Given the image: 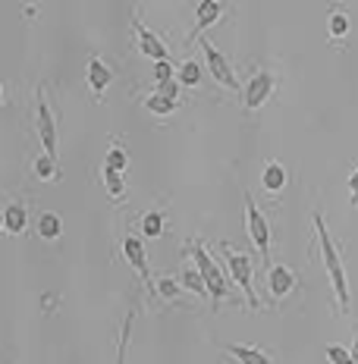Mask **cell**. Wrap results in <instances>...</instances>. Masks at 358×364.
<instances>
[{
	"label": "cell",
	"mask_w": 358,
	"mask_h": 364,
	"mask_svg": "<svg viewBox=\"0 0 358 364\" xmlns=\"http://www.w3.org/2000/svg\"><path fill=\"white\" fill-rule=\"evenodd\" d=\"M315 232H317V252L324 257V270L330 277V289H333V299H337V308L346 314L349 311V277H346V267H342V257H339V248L333 242L330 230H327L321 210H315Z\"/></svg>",
	"instance_id": "cell-1"
},
{
	"label": "cell",
	"mask_w": 358,
	"mask_h": 364,
	"mask_svg": "<svg viewBox=\"0 0 358 364\" xmlns=\"http://www.w3.org/2000/svg\"><path fill=\"white\" fill-rule=\"evenodd\" d=\"M220 257H223L230 279L242 289V295H246V305L258 311L261 308V299H258V292H255V261H251V255L233 252V248L223 242V245H220Z\"/></svg>",
	"instance_id": "cell-2"
},
{
	"label": "cell",
	"mask_w": 358,
	"mask_h": 364,
	"mask_svg": "<svg viewBox=\"0 0 358 364\" xmlns=\"http://www.w3.org/2000/svg\"><path fill=\"white\" fill-rule=\"evenodd\" d=\"M186 255L195 261V270L201 273L204 286H208L211 301H214V305H220V301H223L226 295H230V283H226V270H220V264H217L208 252H204V245H201V242H195V239L186 245Z\"/></svg>",
	"instance_id": "cell-3"
},
{
	"label": "cell",
	"mask_w": 358,
	"mask_h": 364,
	"mask_svg": "<svg viewBox=\"0 0 358 364\" xmlns=\"http://www.w3.org/2000/svg\"><path fill=\"white\" fill-rule=\"evenodd\" d=\"M246 232L251 239V245L258 248L261 261L268 264V255H270V220L261 214V208L255 204V195L246 192Z\"/></svg>",
	"instance_id": "cell-4"
},
{
	"label": "cell",
	"mask_w": 358,
	"mask_h": 364,
	"mask_svg": "<svg viewBox=\"0 0 358 364\" xmlns=\"http://www.w3.org/2000/svg\"><path fill=\"white\" fill-rule=\"evenodd\" d=\"M273 88H277V75L270 70H258L248 79V85L242 88V104H246V110H261L264 104L270 101Z\"/></svg>",
	"instance_id": "cell-5"
},
{
	"label": "cell",
	"mask_w": 358,
	"mask_h": 364,
	"mask_svg": "<svg viewBox=\"0 0 358 364\" xmlns=\"http://www.w3.org/2000/svg\"><path fill=\"white\" fill-rule=\"evenodd\" d=\"M201 50H204V60H208V70H211V75L220 82L223 88H230V91H242V85H239V75L233 73V66H230V60H226L220 50L214 48V44L204 38L201 41Z\"/></svg>",
	"instance_id": "cell-6"
},
{
	"label": "cell",
	"mask_w": 358,
	"mask_h": 364,
	"mask_svg": "<svg viewBox=\"0 0 358 364\" xmlns=\"http://www.w3.org/2000/svg\"><path fill=\"white\" fill-rule=\"evenodd\" d=\"M38 135H41L44 154H48L51 161H57V123H54L48 97H44V88H38Z\"/></svg>",
	"instance_id": "cell-7"
},
{
	"label": "cell",
	"mask_w": 358,
	"mask_h": 364,
	"mask_svg": "<svg viewBox=\"0 0 358 364\" xmlns=\"http://www.w3.org/2000/svg\"><path fill=\"white\" fill-rule=\"evenodd\" d=\"M132 32H135V44H139V50L144 57H151L154 63H161V60H167V44L161 35H154L148 26L139 19V10L132 6Z\"/></svg>",
	"instance_id": "cell-8"
},
{
	"label": "cell",
	"mask_w": 358,
	"mask_h": 364,
	"mask_svg": "<svg viewBox=\"0 0 358 364\" xmlns=\"http://www.w3.org/2000/svg\"><path fill=\"white\" fill-rule=\"evenodd\" d=\"M120 245H123V257L129 261V267L139 273V279L148 286V292L154 295V279H151V270H148V255H144V245L135 236H126Z\"/></svg>",
	"instance_id": "cell-9"
},
{
	"label": "cell",
	"mask_w": 358,
	"mask_h": 364,
	"mask_svg": "<svg viewBox=\"0 0 358 364\" xmlns=\"http://www.w3.org/2000/svg\"><path fill=\"white\" fill-rule=\"evenodd\" d=\"M295 286H299V277H295L293 267H286V264H270L268 270V292L273 299H286V295L295 292Z\"/></svg>",
	"instance_id": "cell-10"
},
{
	"label": "cell",
	"mask_w": 358,
	"mask_h": 364,
	"mask_svg": "<svg viewBox=\"0 0 358 364\" xmlns=\"http://www.w3.org/2000/svg\"><path fill=\"white\" fill-rule=\"evenodd\" d=\"M110 82H113V70L104 63L101 57H91L88 60V85H91V91H95L98 101L104 97V91H107Z\"/></svg>",
	"instance_id": "cell-11"
},
{
	"label": "cell",
	"mask_w": 358,
	"mask_h": 364,
	"mask_svg": "<svg viewBox=\"0 0 358 364\" xmlns=\"http://www.w3.org/2000/svg\"><path fill=\"white\" fill-rule=\"evenodd\" d=\"M286 166L280 164V161H268L264 164V173H261V186H264V192H270V195H280L286 188Z\"/></svg>",
	"instance_id": "cell-12"
},
{
	"label": "cell",
	"mask_w": 358,
	"mask_h": 364,
	"mask_svg": "<svg viewBox=\"0 0 358 364\" xmlns=\"http://www.w3.org/2000/svg\"><path fill=\"white\" fill-rule=\"evenodd\" d=\"M26 226H28L26 204H19V201L6 204V208H4V230L10 232V236H22V232H26Z\"/></svg>",
	"instance_id": "cell-13"
},
{
	"label": "cell",
	"mask_w": 358,
	"mask_h": 364,
	"mask_svg": "<svg viewBox=\"0 0 358 364\" xmlns=\"http://www.w3.org/2000/svg\"><path fill=\"white\" fill-rule=\"evenodd\" d=\"M220 16H223V4H220V0H204V4H198L195 6V35L211 28L214 22H220Z\"/></svg>",
	"instance_id": "cell-14"
},
{
	"label": "cell",
	"mask_w": 358,
	"mask_h": 364,
	"mask_svg": "<svg viewBox=\"0 0 358 364\" xmlns=\"http://www.w3.org/2000/svg\"><path fill=\"white\" fill-rule=\"evenodd\" d=\"M226 352H230L239 364H273L258 346H226Z\"/></svg>",
	"instance_id": "cell-15"
},
{
	"label": "cell",
	"mask_w": 358,
	"mask_h": 364,
	"mask_svg": "<svg viewBox=\"0 0 358 364\" xmlns=\"http://www.w3.org/2000/svg\"><path fill=\"white\" fill-rule=\"evenodd\" d=\"M60 232H63V220H60V214H54V210L41 214V220H38V236L44 242H54V239H60Z\"/></svg>",
	"instance_id": "cell-16"
},
{
	"label": "cell",
	"mask_w": 358,
	"mask_h": 364,
	"mask_svg": "<svg viewBox=\"0 0 358 364\" xmlns=\"http://www.w3.org/2000/svg\"><path fill=\"white\" fill-rule=\"evenodd\" d=\"M104 170L123 173V176H126V170H129V154H126V148L120 145V141H113V145H110L107 157H104Z\"/></svg>",
	"instance_id": "cell-17"
},
{
	"label": "cell",
	"mask_w": 358,
	"mask_h": 364,
	"mask_svg": "<svg viewBox=\"0 0 358 364\" xmlns=\"http://www.w3.org/2000/svg\"><path fill=\"white\" fill-rule=\"evenodd\" d=\"M201 75L204 70L195 63V60H186V63L179 66V73H177V82L179 85H186V88H195V85H201Z\"/></svg>",
	"instance_id": "cell-18"
},
{
	"label": "cell",
	"mask_w": 358,
	"mask_h": 364,
	"mask_svg": "<svg viewBox=\"0 0 358 364\" xmlns=\"http://www.w3.org/2000/svg\"><path fill=\"white\" fill-rule=\"evenodd\" d=\"M349 28H352V22H349V16L342 10H333L330 16H327V35L330 38H346Z\"/></svg>",
	"instance_id": "cell-19"
},
{
	"label": "cell",
	"mask_w": 358,
	"mask_h": 364,
	"mask_svg": "<svg viewBox=\"0 0 358 364\" xmlns=\"http://www.w3.org/2000/svg\"><path fill=\"white\" fill-rule=\"evenodd\" d=\"M104 186H107L110 201H123V195H126V176H123V173L104 170Z\"/></svg>",
	"instance_id": "cell-20"
},
{
	"label": "cell",
	"mask_w": 358,
	"mask_h": 364,
	"mask_svg": "<svg viewBox=\"0 0 358 364\" xmlns=\"http://www.w3.org/2000/svg\"><path fill=\"white\" fill-rule=\"evenodd\" d=\"M177 104H179V101H173V97H164V95H151V97H144V107L154 113V117H170V113L177 110Z\"/></svg>",
	"instance_id": "cell-21"
},
{
	"label": "cell",
	"mask_w": 358,
	"mask_h": 364,
	"mask_svg": "<svg viewBox=\"0 0 358 364\" xmlns=\"http://www.w3.org/2000/svg\"><path fill=\"white\" fill-rule=\"evenodd\" d=\"M142 232L148 239H157L164 232V210H148V214L142 217Z\"/></svg>",
	"instance_id": "cell-22"
},
{
	"label": "cell",
	"mask_w": 358,
	"mask_h": 364,
	"mask_svg": "<svg viewBox=\"0 0 358 364\" xmlns=\"http://www.w3.org/2000/svg\"><path fill=\"white\" fill-rule=\"evenodd\" d=\"M182 286H186L189 292H195L198 299H204V295H208V286H204V279H201V273H198L195 267H189L186 273H182ZM211 299V295H208Z\"/></svg>",
	"instance_id": "cell-23"
},
{
	"label": "cell",
	"mask_w": 358,
	"mask_h": 364,
	"mask_svg": "<svg viewBox=\"0 0 358 364\" xmlns=\"http://www.w3.org/2000/svg\"><path fill=\"white\" fill-rule=\"evenodd\" d=\"M154 295H161V299H167V301H177L182 295V286H177L170 277H164V279L154 283Z\"/></svg>",
	"instance_id": "cell-24"
},
{
	"label": "cell",
	"mask_w": 358,
	"mask_h": 364,
	"mask_svg": "<svg viewBox=\"0 0 358 364\" xmlns=\"http://www.w3.org/2000/svg\"><path fill=\"white\" fill-rule=\"evenodd\" d=\"M35 173H38V179H57L60 173H57V161H51L48 154H38L35 157Z\"/></svg>",
	"instance_id": "cell-25"
},
{
	"label": "cell",
	"mask_w": 358,
	"mask_h": 364,
	"mask_svg": "<svg viewBox=\"0 0 358 364\" xmlns=\"http://www.w3.org/2000/svg\"><path fill=\"white\" fill-rule=\"evenodd\" d=\"M129 333H132V314H126V321H123V330H120V343H117V364H126Z\"/></svg>",
	"instance_id": "cell-26"
},
{
	"label": "cell",
	"mask_w": 358,
	"mask_h": 364,
	"mask_svg": "<svg viewBox=\"0 0 358 364\" xmlns=\"http://www.w3.org/2000/svg\"><path fill=\"white\" fill-rule=\"evenodd\" d=\"M173 79H177V66H173L170 60L154 63V85H161V82H173Z\"/></svg>",
	"instance_id": "cell-27"
},
{
	"label": "cell",
	"mask_w": 358,
	"mask_h": 364,
	"mask_svg": "<svg viewBox=\"0 0 358 364\" xmlns=\"http://www.w3.org/2000/svg\"><path fill=\"white\" fill-rule=\"evenodd\" d=\"M327 361L330 364H352V352L342 346H327Z\"/></svg>",
	"instance_id": "cell-28"
},
{
	"label": "cell",
	"mask_w": 358,
	"mask_h": 364,
	"mask_svg": "<svg viewBox=\"0 0 358 364\" xmlns=\"http://www.w3.org/2000/svg\"><path fill=\"white\" fill-rule=\"evenodd\" d=\"M154 95H164V97H173V101H179V82H161V85H154Z\"/></svg>",
	"instance_id": "cell-29"
},
{
	"label": "cell",
	"mask_w": 358,
	"mask_h": 364,
	"mask_svg": "<svg viewBox=\"0 0 358 364\" xmlns=\"http://www.w3.org/2000/svg\"><path fill=\"white\" fill-rule=\"evenodd\" d=\"M349 192H352V201L358 204V164L352 166V173H349Z\"/></svg>",
	"instance_id": "cell-30"
},
{
	"label": "cell",
	"mask_w": 358,
	"mask_h": 364,
	"mask_svg": "<svg viewBox=\"0 0 358 364\" xmlns=\"http://www.w3.org/2000/svg\"><path fill=\"white\" fill-rule=\"evenodd\" d=\"M349 352H352V364H358V333H355V346L349 348Z\"/></svg>",
	"instance_id": "cell-31"
},
{
	"label": "cell",
	"mask_w": 358,
	"mask_h": 364,
	"mask_svg": "<svg viewBox=\"0 0 358 364\" xmlns=\"http://www.w3.org/2000/svg\"><path fill=\"white\" fill-rule=\"evenodd\" d=\"M0 104H4V85H0Z\"/></svg>",
	"instance_id": "cell-32"
},
{
	"label": "cell",
	"mask_w": 358,
	"mask_h": 364,
	"mask_svg": "<svg viewBox=\"0 0 358 364\" xmlns=\"http://www.w3.org/2000/svg\"><path fill=\"white\" fill-rule=\"evenodd\" d=\"M0 230H4V214H0Z\"/></svg>",
	"instance_id": "cell-33"
}]
</instances>
